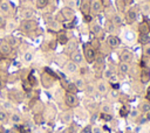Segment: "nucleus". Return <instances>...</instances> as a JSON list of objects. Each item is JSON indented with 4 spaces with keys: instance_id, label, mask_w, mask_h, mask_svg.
Instances as JSON below:
<instances>
[{
    "instance_id": "obj_1",
    "label": "nucleus",
    "mask_w": 150,
    "mask_h": 133,
    "mask_svg": "<svg viewBox=\"0 0 150 133\" xmlns=\"http://www.w3.org/2000/svg\"><path fill=\"white\" fill-rule=\"evenodd\" d=\"M39 23L35 20H22L20 22V29L25 33H30L38 28Z\"/></svg>"
},
{
    "instance_id": "obj_2",
    "label": "nucleus",
    "mask_w": 150,
    "mask_h": 133,
    "mask_svg": "<svg viewBox=\"0 0 150 133\" xmlns=\"http://www.w3.org/2000/svg\"><path fill=\"white\" fill-rule=\"evenodd\" d=\"M83 56L86 57L87 62L88 63H93L95 61V57H96V52L95 50L90 47V44H86L83 47Z\"/></svg>"
},
{
    "instance_id": "obj_3",
    "label": "nucleus",
    "mask_w": 150,
    "mask_h": 133,
    "mask_svg": "<svg viewBox=\"0 0 150 133\" xmlns=\"http://www.w3.org/2000/svg\"><path fill=\"white\" fill-rule=\"evenodd\" d=\"M64 102H66V104H67L69 107H74V106H76L77 103H79L77 97H76L75 94H73V93H69V92L66 93V96H64Z\"/></svg>"
},
{
    "instance_id": "obj_4",
    "label": "nucleus",
    "mask_w": 150,
    "mask_h": 133,
    "mask_svg": "<svg viewBox=\"0 0 150 133\" xmlns=\"http://www.w3.org/2000/svg\"><path fill=\"white\" fill-rule=\"evenodd\" d=\"M125 20L129 24L134 23L137 20V10L135 8H129L127 10V14H125Z\"/></svg>"
},
{
    "instance_id": "obj_5",
    "label": "nucleus",
    "mask_w": 150,
    "mask_h": 133,
    "mask_svg": "<svg viewBox=\"0 0 150 133\" xmlns=\"http://www.w3.org/2000/svg\"><path fill=\"white\" fill-rule=\"evenodd\" d=\"M80 8H81V12L83 13V15H88L91 10V0H82Z\"/></svg>"
},
{
    "instance_id": "obj_6",
    "label": "nucleus",
    "mask_w": 150,
    "mask_h": 133,
    "mask_svg": "<svg viewBox=\"0 0 150 133\" xmlns=\"http://www.w3.org/2000/svg\"><path fill=\"white\" fill-rule=\"evenodd\" d=\"M120 60L121 62H125V63H130L131 60H132V52L128 49H124L121 51V55H120Z\"/></svg>"
},
{
    "instance_id": "obj_7",
    "label": "nucleus",
    "mask_w": 150,
    "mask_h": 133,
    "mask_svg": "<svg viewBox=\"0 0 150 133\" xmlns=\"http://www.w3.org/2000/svg\"><path fill=\"white\" fill-rule=\"evenodd\" d=\"M107 42H108V44H109L111 48H117V47L121 44V40H120V37L116 36V35H109L108 38H107Z\"/></svg>"
},
{
    "instance_id": "obj_8",
    "label": "nucleus",
    "mask_w": 150,
    "mask_h": 133,
    "mask_svg": "<svg viewBox=\"0 0 150 133\" xmlns=\"http://www.w3.org/2000/svg\"><path fill=\"white\" fill-rule=\"evenodd\" d=\"M0 52H1V55H4V56L9 55V54L12 52V46H11L8 42H6V41L1 42V43H0Z\"/></svg>"
},
{
    "instance_id": "obj_9",
    "label": "nucleus",
    "mask_w": 150,
    "mask_h": 133,
    "mask_svg": "<svg viewBox=\"0 0 150 133\" xmlns=\"http://www.w3.org/2000/svg\"><path fill=\"white\" fill-rule=\"evenodd\" d=\"M20 16L22 18V20H33V18L35 16V12L33 9H22L20 13Z\"/></svg>"
},
{
    "instance_id": "obj_10",
    "label": "nucleus",
    "mask_w": 150,
    "mask_h": 133,
    "mask_svg": "<svg viewBox=\"0 0 150 133\" xmlns=\"http://www.w3.org/2000/svg\"><path fill=\"white\" fill-rule=\"evenodd\" d=\"M70 58H71V61H73L74 63L79 64V63H81V62L83 61V54H82L80 50H74V51L70 54Z\"/></svg>"
},
{
    "instance_id": "obj_11",
    "label": "nucleus",
    "mask_w": 150,
    "mask_h": 133,
    "mask_svg": "<svg viewBox=\"0 0 150 133\" xmlns=\"http://www.w3.org/2000/svg\"><path fill=\"white\" fill-rule=\"evenodd\" d=\"M103 8V5L101 2V0H91V10L95 14H98Z\"/></svg>"
},
{
    "instance_id": "obj_12",
    "label": "nucleus",
    "mask_w": 150,
    "mask_h": 133,
    "mask_svg": "<svg viewBox=\"0 0 150 133\" xmlns=\"http://www.w3.org/2000/svg\"><path fill=\"white\" fill-rule=\"evenodd\" d=\"M61 13H62L63 16L66 18V20H71V19L75 18V13H74V10H73L70 7H63V8L61 9Z\"/></svg>"
},
{
    "instance_id": "obj_13",
    "label": "nucleus",
    "mask_w": 150,
    "mask_h": 133,
    "mask_svg": "<svg viewBox=\"0 0 150 133\" xmlns=\"http://www.w3.org/2000/svg\"><path fill=\"white\" fill-rule=\"evenodd\" d=\"M149 80H150V69L144 66L142 72H141V82L142 83H148Z\"/></svg>"
},
{
    "instance_id": "obj_14",
    "label": "nucleus",
    "mask_w": 150,
    "mask_h": 133,
    "mask_svg": "<svg viewBox=\"0 0 150 133\" xmlns=\"http://www.w3.org/2000/svg\"><path fill=\"white\" fill-rule=\"evenodd\" d=\"M41 80H42V84H43L46 88H49L50 85H53V79H52V77L48 76L46 72L42 74V76H41Z\"/></svg>"
},
{
    "instance_id": "obj_15",
    "label": "nucleus",
    "mask_w": 150,
    "mask_h": 133,
    "mask_svg": "<svg viewBox=\"0 0 150 133\" xmlns=\"http://www.w3.org/2000/svg\"><path fill=\"white\" fill-rule=\"evenodd\" d=\"M138 33H139V35H148L150 33V30H149V28L144 21L138 24Z\"/></svg>"
},
{
    "instance_id": "obj_16",
    "label": "nucleus",
    "mask_w": 150,
    "mask_h": 133,
    "mask_svg": "<svg viewBox=\"0 0 150 133\" xmlns=\"http://www.w3.org/2000/svg\"><path fill=\"white\" fill-rule=\"evenodd\" d=\"M56 42H57L59 44H61V46H64V44L68 43V36H67L66 34H63V33H60V34L57 35Z\"/></svg>"
},
{
    "instance_id": "obj_17",
    "label": "nucleus",
    "mask_w": 150,
    "mask_h": 133,
    "mask_svg": "<svg viewBox=\"0 0 150 133\" xmlns=\"http://www.w3.org/2000/svg\"><path fill=\"white\" fill-rule=\"evenodd\" d=\"M66 70H67L68 72H75V71L77 70V65H76V63H74L73 61L67 62V63H66Z\"/></svg>"
},
{
    "instance_id": "obj_18",
    "label": "nucleus",
    "mask_w": 150,
    "mask_h": 133,
    "mask_svg": "<svg viewBox=\"0 0 150 133\" xmlns=\"http://www.w3.org/2000/svg\"><path fill=\"white\" fill-rule=\"evenodd\" d=\"M0 10H1L2 13H5V14H8V13L11 12V6H9V4H8L7 1H1V2H0Z\"/></svg>"
},
{
    "instance_id": "obj_19",
    "label": "nucleus",
    "mask_w": 150,
    "mask_h": 133,
    "mask_svg": "<svg viewBox=\"0 0 150 133\" xmlns=\"http://www.w3.org/2000/svg\"><path fill=\"white\" fill-rule=\"evenodd\" d=\"M101 30H102V28H101V26H100L97 22H95V23H93V24L90 26V32H91L94 35H98V34L101 33Z\"/></svg>"
},
{
    "instance_id": "obj_20",
    "label": "nucleus",
    "mask_w": 150,
    "mask_h": 133,
    "mask_svg": "<svg viewBox=\"0 0 150 133\" xmlns=\"http://www.w3.org/2000/svg\"><path fill=\"white\" fill-rule=\"evenodd\" d=\"M118 70L121 74H127L129 71V63H125V62H120L118 64Z\"/></svg>"
},
{
    "instance_id": "obj_21",
    "label": "nucleus",
    "mask_w": 150,
    "mask_h": 133,
    "mask_svg": "<svg viewBox=\"0 0 150 133\" xmlns=\"http://www.w3.org/2000/svg\"><path fill=\"white\" fill-rule=\"evenodd\" d=\"M97 92L101 94H104L107 92V85L104 82H98L97 83Z\"/></svg>"
},
{
    "instance_id": "obj_22",
    "label": "nucleus",
    "mask_w": 150,
    "mask_h": 133,
    "mask_svg": "<svg viewBox=\"0 0 150 133\" xmlns=\"http://www.w3.org/2000/svg\"><path fill=\"white\" fill-rule=\"evenodd\" d=\"M115 4H116V8H117L118 12H124V9H125V7H127L124 0H116Z\"/></svg>"
},
{
    "instance_id": "obj_23",
    "label": "nucleus",
    "mask_w": 150,
    "mask_h": 133,
    "mask_svg": "<svg viewBox=\"0 0 150 133\" xmlns=\"http://www.w3.org/2000/svg\"><path fill=\"white\" fill-rule=\"evenodd\" d=\"M138 42H139L141 44L145 46V44L150 43V36H149V35H139V37H138Z\"/></svg>"
},
{
    "instance_id": "obj_24",
    "label": "nucleus",
    "mask_w": 150,
    "mask_h": 133,
    "mask_svg": "<svg viewBox=\"0 0 150 133\" xmlns=\"http://www.w3.org/2000/svg\"><path fill=\"white\" fill-rule=\"evenodd\" d=\"M27 80H28V83L32 85V88L38 85V80H36V78H35V76H34V74H33V71H32V72L28 75V78H27Z\"/></svg>"
},
{
    "instance_id": "obj_25",
    "label": "nucleus",
    "mask_w": 150,
    "mask_h": 133,
    "mask_svg": "<svg viewBox=\"0 0 150 133\" xmlns=\"http://www.w3.org/2000/svg\"><path fill=\"white\" fill-rule=\"evenodd\" d=\"M66 89H67V92H69V93H73V94H75L76 92H77V88L75 86V84L74 83H68L67 84V86H66Z\"/></svg>"
},
{
    "instance_id": "obj_26",
    "label": "nucleus",
    "mask_w": 150,
    "mask_h": 133,
    "mask_svg": "<svg viewBox=\"0 0 150 133\" xmlns=\"http://www.w3.org/2000/svg\"><path fill=\"white\" fill-rule=\"evenodd\" d=\"M90 47L94 49V50H98L100 49V41H98V38L97 37H94L91 41H90Z\"/></svg>"
},
{
    "instance_id": "obj_27",
    "label": "nucleus",
    "mask_w": 150,
    "mask_h": 133,
    "mask_svg": "<svg viewBox=\"0 0 150 133\" xmlns=\"http://www.w3.org/2000/svg\"><path fill=\"white\" fill-rule=\"evenodd\" d=\"M105 29H107L108 33L114 32V29H115V24L112 23L111 20H107V22H105Z\"/></svg>"
},
{
    "instance_id": "obj_28",
    "label": "nucleus",
    "mask_w": 150,
    "mask_h": 133,
    "mask_svg": "<svg viewBox=\"0 0 150 133\" xmlns=\"http://www.w3.org/2000/svg\"><path fill=\"white\" fill-rule=\"evenodd\" d=\"M104 77L108 78V79H110L111 82H115V75H114V72H112L111 70H109V69L104 71Z\"/></svg>"
},
{
    "instance_id": "obj_29",
    "label": "nucleus",
    "mask_w": 150,
    "mask_h": 133,
    "mask_svg": "<svg viewBox=\"0 0 150 133\" xmlns=\"http://www.w3.org/2000/svg\"><path fill=\"white\" fill-rule=\"evenodd\" d=\"M143 56L144 57H150V43L143 46Z\"/></svg>"
},
{
    "instance_id": "obj_30",
    "label": "nucleus",
    "mask_w": 150,
    "mask_h": 133,
    "mask_svg": "<svg viewBox=\"0 0 150 133\" xmlns=\"http://www.w3.org/2000/svg\"><path fill=\"white\" fill-rule=\"evenodd\" d=\"M141 110H142V112H144V113L150 112V103H148V102L143 103V104L141 105Z\"/></svg>"
},
{
    "instance_id": "obj_31",
    "label": "nucleus",
    "mask_w": 150,
    "mask_h": 133,
    "mask_svg": "<svg viewBox=\"0 0 150 133\" xmlns=\"http://www.w3.org/2000/svg\"><path fill=\"white\" fill-rule=\"evenodd\" d=\"M32 60H33V52L26 51V52L23 54V61H25V62H30Z\"/></svg>"
},
{
    "instance_id": "obj_32",
    "label": "nucleus",
    "mask_w": 150,
    "mask_h": 133,
    "mask_svg": "<svg viewBox=\"0 0 150 133\" xmlns=\"http://www.w3.org/2000/svg\"><path fill=\"white\" fill-rule=\"evenodd\" d=\"M48 5V0H36V7L38 8H45Z\"/></svg>"
},
{
    "instance_id": "obj_33",
    "label": "nucleus",
    "mask_w": 150,
    "mask_h": 133,
    "mask_svg": "<svg viewBox=\"0 0 150 133\" xmlns=\"http://www.w3.org/2000/svg\"><path fill=\"white\" fill-rule=\"evenodd\" d=\"M111 21H112V23H114L115 26H121V24H122V19H121L120 15H115Z\"/></svg>"
},
{
    "instance_id": "obj_34",
    "label": "nucleus",
    "mask_w": 150,
    "mask_h": 133,
    "mask_svg": "<svg viewBox=\"0 0 150 133\" xmlns=\"http://www.w3.org/2000/svg\"><path fill=\"white\" fill-rule=\"evenodd\" d=\"M34 123L38 124V125H40V124L43 123V118H42V116H41L40 113H36V114L34 116Z\"/></svg>"
},
{
    "instance_id": "obj_35",
    "label": "nucleus",
    "mask_w": 150,
    "mask_h": 133,
    "mask_svg": "<svg viewBox=\"0 0 150 133\" xmlns=\"http://www.w3.org/2000/svg\"><path fill=\"white\" fill-rule=\"evenodd\" d=\"M22 88H23V90L26 92H30V90H32V85L28 83V80H23L22 82Z\"/></svg>"
},
{
    "instance_id": "obj_36",
    "label": "nucleus",
    "mask_w": 150,
    "mask_h": 133,
    "mask_svg": "<svg viewBox=\"0 0 150 133\" xmlns=\"http://www.w3.org/2000/svg\"><path fill=\"white\" fill-rule=\"evenodd\" d=\"M11 120H12L14 124H18V123L21 121V117H20L19 114H16V113H13V114L11 116Z\"/></svg>"
},
{
    "instance_id": "obj_37",
    "label": "nucleus",
    "mask_w": 150,
    "mask_h": 133,
    "mask_svg": "<svg viewBox=\"0 0 150 133\" xmlns=\"http://www.w3.org/2000/svg\"><path fill=\"white\" fill-rule=\"evenodd\" d=\"M62 121L63 123H68V121H70V119H71V113L70 112H66L63 116H62Z\"/></svg>"
},
{
    "instance_id": "obj_38",
    "label": "nucleus",
    "mask_w": 150,
    "mask_h": 133,
    "mask_svg": "<svg viewBox=\"0 0 150 133\" xmlns=\"http://www.w3.org/2000/svg\"><path fill=\"white\" fill-rule=\"evenodd\" d=\"M56 21H57V22L63 23V22H66L67 20H66V18L63 16V14H62L61 12H59V13H57V15H56Z\"/></svg>"
},
{
    "instance_id": "obj_39",
    "label": "nucleus",
    "mask_w": 150,
    "mask_h": 133,
    "mask_svg": "<svg viewBox=\"0 0 150 133\" xmlns=\"http://www.w3.org/2000/svg\"><path fill=\"white\" fill-rule=\"evenodd\" d=\"M74 84H75V86H76L77 89H83V88H84V82H83L82 79H76Z\"/></svg>"
},
{
    "instance_id": "obj_40",
    "label": "nucleus",
    "mask_w": 150,
    "mask_h": 133,
    "mask_svg": "<svg viewBox=\"0 0 150 133\" xmlns=\"http://www.w3.org/2000/svg\"><path fill=\"white\" fill-rule=\"evenodd\" d=\"M101 118H102L103 120H105V121H110V120L112 119L111 114H109V113H104V112L101 113Z\"/></svg>"
},
{
    "instance_id": "obj_41",
    "label": "nucleus",
    "mask_w": 150,
    "mask_h": 133,
    "mask_svg": "<svg viewBox=\"0 0 150 133\" xmlns=\"http://www.w3.org/2000/svg\"><path fill=\"white\" fill-rule=\"evenodd\" d=\"M45 72H48L47 75H48V76H50V77H53L54 79H55V78H57V76L55 75V72H54L53 70H50L49 68H45Z\"/></svg>"
},
{
    "instance_id": "obj_42",
    "label": "nucleus",
    "mask_w": 150,
    "mask_h": 133,
    "mask_svg": "<svg viewBox=\"0 0 150 133\" xmlns=\"http://www.w3.org/2000/svg\"><path fill=\"white\" fill-rule=\"evenodd\" d=\"M7 120V113L5 111H0V123H6Z\"/></svg>"
},
{
    "instance_id": "obj_43",
    "label": "nucleus",
    "mask_w": 150,
    "mask_h": 133,
    "mask_svg": "<svg viewBox=\"0 0 150 133\" xmlns=\"http://www.w3.org/2000/svg\"><path fill=\"white\" fill-rule=\"evenodd\" d=\"M45 21L49 24L50 22H53L54 21V18H53V15H50V14H45Z\"/></svg>"
},
{
    "instance_id": "obj_44",
    "label": "nucleus",
    "mask_w": 150,
    "mask_h": 133,
    "mask_svg": "<svg viewBox=\"0 0 150 133\" xmlns=\"http://www.w3.org/2000/svg\"><path fill=\"white\" fill-rule=\"evenodd\" d=\"M5 26H6V20L2 15H0V28H5Z\"/></svg>"
},
{
    "instance_id": "obj_45",
    "label": "nucleus",
    "mask_w": 150,
    "mask_h": 133,
    "mask_svg": "<svg viewBox=\"0 0 150 133\" xmlns=\"http://www.w3.org/2000/svg\"><path fill=\"white\" fill-rule=\"evenodd\" d=\"M20 132H21V133H30L29 128H27V127H25V126H21V127H20Z\"/></svg>"
},
{
    "instance_id": "obj_46",
    "label": "nucleus",
    "mask_w": 150,
    "mask_h": 133,
    "mask_svg": "<svg viewBox=\"0 0 150 133\" xmlns=\"http://www.w3.org/2000/svg\"><path fill=\"white\" fill-rule=\"evenodd\" d=\"M110 84H111V86H112V88H114L115 90H117V89H120V84H118L117 82H111Z\"/></svg>"
},
{
    "instance_id": "obj_47",
    "label": "nucleus",
    "mask_w": 150,
    "mask_h": 133,
    "mask_svg": "<svg viewBox=\"0 0 150 133\" xmlns=\"http://www.w3.org/2000/svg\"><path fill=\"white\" fill-rule=\"evenodd\" d=\"M102 111H103L104 113H108V112L110 111V107H109L108 105H103V106H102Z\"/></svg>"
},
{
    "instance_id": "obj_48",
    "label": "nucleus",
    "mask_w": 150,
    "mask_h": 133,
    "mask_svg": "<svg viewBox=\"0 0 150 133\" xmlns=\"http://www.w3.org/2000/svg\"><path fill=\"white\" fill-rule=\"evenodd\" d=\"M84 20H86L87 22H90V21H93V16H91L90 14H88V15H84Z\"/></svg>"
},
{
    "instance_id": "obj_49",
    "label": "nucleus",
    "mask_w": 150,
    "mask_h": 133,
    "mask_svg": "<svg viewBox=\"0 0 150 133\" xmlns=\"http://www.w3.org/2000/svg\"><path fill=\"white\" fill-rule=\"evenodd\" d=\"M90 131H91V127H90V126H87L86 128H83V130H82V132H81V133H89Z\"/></svg>"
},
{
    "instance_id": "obj_50",
    "label": "nucleus",
    "mask_w": 150,
    "mask_h": 133,
    "mask_svg": "<svg viewBox=\"0 0 150 133\" xmlns=\"http://www.w3.org/2000/svg\"><path fill=\"white\" fill-rule=\"evenodd\" d=\"M120 113H121V116H122V117H125L128 112L125 111V107H122V110H121V112H120Z\"/></svg>"
},
{
    "instance_id": "obj_51",
    "label": "nucleus",
    "mask_w": 150,
    "mask_h": 133,
    "mask_svg": "<svg viewBox=\"0 0 150 133\" xmlns=\"http://www.w3.org/2000/svg\"><path fill=\"white\" fill-rule=\"evenodd\" d=\"M56 43H57L56 41H53V42H50V43H49V48H50V49H55V44H56Z\"/></svg>"
},
{
    "instance_id": "obj_52",
    "label": "nucleus",
    "mask_w": 150,
    "mask_h": 133,
    "mask_svg": "<svg viewBox=\"0 0 150 133\" xmlns=\"http://www.w3.org/2000/svg\"><path fill=\"white\" fill-rule=\"evenodd\" d=\"M93 133H101V128L100 127H94L93 128Z\"/></svg>"
},
{
    "instance_id": "obj_53",
    "label": "nucleus",
    "mask_w": 150,
    "mask_h": 133,
    "mask_svg": "<svg viewBox=\"0 0 150 133\" xmlns=\"http://www.w3.org/2000/svg\"><path fill=\"white\" fill-rule=\"evenodd\" d=\"M145 99L150 102V89H149V90L146 91V93H145Z\"/></svg>"
},
{
    "instance_id": "obj_54",
    "label": "nucleus",
    "mask_w": 150,
    "mask_h": 133,
    "mask_svg": "<svg viewBox=\"0 0 150 133\" xmlns=\"http://www.w3.org/2000/svg\"><path fill=\"white\" fill-rule=\"evenodd\" d=\"M145 121H150V112H148V113H145Z\"/></svg>"
},
{
    "instance_id": "obj_55",
    "label": "nucleus",
    "mask_w": 150,
    "mask_h": 133,
    "mask_svg": "<svg viewBox=\"0 0 150 133\" xmlns=\"http://www.w3.org/2000/svg\"><path fill=\"white\" fill-rule=\"evenodd\" d=\"M144 22L146 23V26H148V28H149V30H150V19H145Z\"/></svg>"
},
{
    "instance_id": "obj_56",
    "label": "nucleus",
    "mask_w": 150,
    "mask_h": 133,
    "mask_svg": "<svg viewBox=\"0 0 150 133\" xmlns=\"http://www.w3.org/2000/svg\"><path fill=\"white\" fill-rule=\"evenodd\" d=\"M2 86V82H1V79H0V88Z\"/></svg>"
},
{
    "instance_id": "obj_57",
    "label": "nucleus",
    "mask_w": 150,
    "mask_h": 133,
    "mask_svg": "<svg viewBox=\"0 0 150 133\" xmlns=\"http://www.w3.org/2000/svg\"><path fill=\"white\" fill-rule=\"evenodd\" d=\"M149 133H150V128H149Z\"/></svg>"
}]
</instances>
